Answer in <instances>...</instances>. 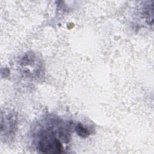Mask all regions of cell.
Returning a JSON list of instances; mask_svg holds the SVG:
<instances>
[{
  "mask_svg": "<svg viewBox=\"0 0 154 154\" xmlns=\"http://www.w3.org/2000/svg\"><path fill=\"white\" fill-rule=\"evenodd\" d=\"M69 137V134L64 127L48 126L38 134L37 149L40 152L45 153H63L64 147L60 138L67 142Z\"/></svg>",
  "mask_w": 154,
  "mask_h": 154,
  "instance_id": "6da1fadb",
  "label": "cell"
},
{
  "mask_svg": "<svg viewBox=\"0 0 154 154\" xmlns=\"http://www.w3.org/2000/svg\"><path fill=\"white\" fill-rule=\"evenodd\" d=\"M16 117L14 114L8 113L6 115L4 114L1 116V136H4L5 138L11 137L14 135L16 130Z\"/></svg>",
  "mask_w": 154,
  "mask_h": 154,
  "instance_id": "7a4b0ae2",
  "label": "cell"
},
{
  "mask_svg": "<svg viewBox=\"0 0 154 154\" xmlns=\"http://www.w3.org/2000/svg\"><path fill=\"white\" fill-rule=\"evenodd\" d=\"M75 129L76 132V134L82 138H86L90 135V132L88 129L85 128L81 123L77 124L75 126Z\"/></svg>",
  "mask_w": 154,
  "mask_h": 154,
  "instance_id": "3957f363",
  "label": "cell"
}]
</instances>
